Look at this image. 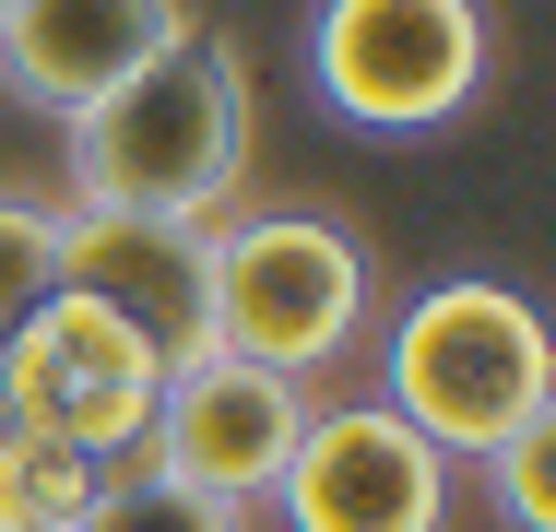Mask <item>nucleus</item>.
I'll use <instances>...</instances> for the list:
<instances>
[{"mask_svg":"<svg viewBox=\"0 0 556 532\" xmlns=\"http://www.w3.org/2000/svg\"><path fill=\"white\" fill-rule=\"evenodd\" d=\"M178 24H190V0H12L0 12V96L36 118H72L108 84H130Z\"/></svg>","mask_w":556,"mask_h":532,"instance_id":"9","label":"nucleus"},{"mask_svg":"<svg viewBox=\"0 0 556 532\" xmlns=\"http://www.w3.org/2000/svg\"><path fill=\"white\" fill-rule=\"evenodd\" d=\"M154 391H166V355L72 284L0 331V426L72 438L84 461H130L142 426H154Z\"/></svg>","mask_w":556,"mask_h":532,"instance_id":"5","label":"nucleus"},{"mask_svg":"<svg viewBox=\"0 0 556 532\" xmlns=\"http://www.w3.org/2000/svg\"><path fill=\"white\" fill-rule=\"evenodd\" d=\"M96 485H108V461H84L72 438L0 426V532H84Z\"/></svg>","mask_w":556,"mask_h":532,"instance_id":"10","label":"nucleus"},{"mask_svg":"<svg viewBox=\"0 0 556 532\" xmlns=\"http://www.w3.org/2000/svg\"><path fill=\"white\" fill-rule=\"evenodd\" d=\"M473 473H485V497H497V521H509V532H556V415L521 426V438H497Z\"/></svg>","mask_w":556,"mask_h":532,"instance_id":"13","label":"nucleus"},{"mask_svg":"<svg viewBox=\"0 0 556 532\" xmlns=\"http://www.w3.org/2000/svg\"><path fill=\"white\" fill-rule=\"evenodd\" d=\"M60 166H72V202L225 225L249 202V166H261V96H249L237 36L178 24L130 84L60 118Z\"/></svg>","mask_w":556,"mask_h":532,"instance_id":"1","label":"nucleus"},{"mask_svg":"<svg viewBox=\"0 0 556 532\" xmlns=\"http://www.w3.org/2000/svg\"><path fill=\"white\" fill-rule=\"evenodd\" d=\"M497 72L485 0H320L308 12V84L355 130H450Z\"/></svg>","mask_w":556,"mask_h":532,"instance_id":"4","label":"nucleus"},{"mask_svg":"<svg viewBox=\"0 0 556 532\" xmlns=\"http://www.w3.org/2000/svg\"><path fill=\"white\" fill-rule=\"evenodd\" d=\"M84 532H261V509H237L214 485H178L166 461H108Z\"/></svg>","mask_w":556,"mask_h":532,"instance_id":"11","label":"nucleus"},{"mask_svg":"<svg viewBox=\"0 0 556 532\" xmlns=\"http://www.w3.org/2000/svg\"><path fill=\"white\" fill-rule=\"evenodd\" d=\"M296 426H308V391L214 343V355L166 367L154 426H142L130 461H166L178 485H214V497H237V509H261L273 473H285V449H296Z\"/></svg>","mask_w":556,"mask_h":532,"instance_id":"8","label":"nucleus"},{"mask_svg":"<svg viewBox=\"0 0 556 532\" xmlns=\"http://www.w3.org/2000/svg\"><path fill=\"white\" fill-rule=\"evenodd\" d=\"M48 296H60V202L0 190V331L24 308H48Z\"/></svg>","mask_w":556,"mask_h":532,"instance_id":"12","label":"nucleus"},{"mask_svg":"<svg viewBox=\"0 0 556 532\" xmlns=\"http://www.w3.org/2000/svg\"><path fill=\"white\" fill-rule=\"evenodd\" d=\"M367 331V249L343 213L308 202H237L214 225V343L273 367V379H320Z\"/></svg>","mask_w":556,"mask_h":532,"instance_id":"3","label":"nucleus"},{"mask_svg":"<svg viewBox=\"0 0 556 532\" xmlns=\"http://www.w3.org/2000/svg\"><path fill=\"white\" fill-rule=\"evenodd\" d=\"M379 403L439 438L450 461H485L497 438L556 415V355H545V308L497 273H450L427 296H403L391 343H379Z\"/></svg>","mask_w":556,"mask_h":532,"instance_id":"2","label":"nucleus"},{"mask_svg":"<svg viewBox=\"0 0 556 532\" xmlns=\"http://www.w3.org/2000/svg\"><path fill=\"white\" fill-rule=\"evenodd\" d=\"M60 284L118 308L166 367L214 355V225L178 213H118V202H60Z\"/></svg>","mask_w":556,"mask_h":532,"instance_id":"7","label":"nucleus"},{"mask_svg":"<svg viewBox=\"0 0 556 532\" xmlns=\"http://www.w3.org/2000/svg\"><path fill=\"white\" fill-rule=\"evenodd\" d=\"M0 12H12V0H0Z\"/></svg>","mask_w":556,"mask_h":532,"instance_id":"14","label":"nucleus"},{"mask_svg":"<svg viewBox=\"0 0 556 532\" xmlns=\"http://www.w3.org/2000/svg\"><path fill=\"white\" fill-rule=\"evenodd\" d=\"M450 485L462 461L367 391V403H308L261 509H285V532H450Z\"/></svg>","mask_w":556,"mask_h":532,"instance_id":"6","label":"nucleus"}]
</instances>
